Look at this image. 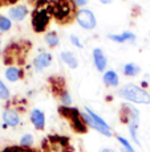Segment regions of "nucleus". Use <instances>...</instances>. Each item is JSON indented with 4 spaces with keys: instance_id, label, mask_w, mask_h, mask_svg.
<instances>
[{
    "instance_id": "f257e3e1",
    "label": "nucleus",
    "mask_w": 150,
    "mask_h": 152,
    "mask_svg": "<svg viewBox=\"0 0 150 152\" xmlns=\"http://www.w3.org/2000/svg\"><path fill=\"white\" fill-rule=\"evenodd\" d=\"M118 95L128 101L136 102V103H149L150 102V95L146 90H143L142 87L137 86V85H125L123 87H121L118 91Z\"/></svg>"
},
{
    "instance_id": "f03ea898",
    "label": "nucleus",
    "mask_w": 150,
    "mask_h": 152,
    "mask_svg": "<svg viewBox=\"0 0 150 152\" xmlns=\"http://www.w3.org/2000/svg\"><path fill=\"white\" fill-rule=\"evenodd\" d=\"M60 114L63 116H65L67 119H69L70 124H72L73 130L77 131L80 134L86 132V126L84 123V119H82V115L78 113L77 109H73V107H68V106H64L58 109Z\"/></svg>"
},
{
    "instance_id": "7ed1b4c3",
    "label": "nucleus",
    "mask_w": 150,
    "mask_h": 152,
    "mask_svg": "<svg viewBox=\"0 0 150 152\" xmlns=\"http://www.w3.org/2000/svg\"><path fill=\"white\" fill-rule=\"evenodd\" d=\"M82 115V119H84V122H86L90 126V127L96 128L98 132H101L102 135H106V136H112V131H110V127L105 123L104 121H102L101 118H100L98 115H96L95 113H93L90 109H88V107H85V113L81 114Z\"/></svg>"
},
{
    "instance_id": "20e7f679",
    "label": "nucleus",
    "mask_w": 150,
    "mask_h": 152,
    "mask_svg": "<svg viewBox=\"0 0 150 152\" xmlns=\"http://www.w3.org/2000/svg\"><path fill=\"white\" fill-rule=\"evenodd\" d=\"M77 23L85 29H93L97 24L95 15L89 10H81L77 13Z\"/></svg>"
},
{
    "instance_id": "39448f33",
    "label": "nucleus",
    "mask_w": 150,
    "mask_h": 152,
    "mask_svg": "<svg viewBox=\"0 0 150 152\" xmlns=\"http://www.w3.org/2000/svg\"><path fill=\"white\" fill-rule=\"evenodd\" d=\"M48 21H49V16H48V13H47V11L43 10V8L37 10L36 12L33 13V20H32V24H33V28H35V31H36V32L44 31V28L47 27Z\"/></svg>"
},
{
    "instance_id": "423d86ee",
    "label": "nucleus",
    "mask_w": 150,
    "mask_h": 152,
    "mask_svg": "<svg viewBox=\"0 0 150 152\" xmlns=\"http://www.w3.org/2000/svg\"><path fill=\"white\" fill-rule=\"evenodd\" d=\"M70 12V5L68 0H56L53 8H52V13L55 15L57 19L63 20L64 17H67Z\"/></svg>"
},
{
    "instance_id": "0eeeda50",
    "label": "nucleus",
    "mask_w": 150,
    "mask_h": 152,
    "mask_svg": "<svg viewBox=\"0 0 150 152\" xmlns=\"http://www.w3.org/2000/svg\"><path fill=\"white\" fill-rule=\"evenodd\" d=\"M52 62V56L47 52H43L35 58L33 61V65H35V69L36 70H43L45 68H48Z\"/></svg>"
},
{
    "instance_id": "6e6552de",
    "label": "nucleus",
    "mask_w": 150,
    "mask_h": 152,
    "mask_svg": "<svg viewBox=\"0 0 150 152\" xmlns=\"http://www.w3.org/2000/svg\"><path fill=\"white\" fill-rule=\"evenodd\" d=\"M3 121L7 126H11V127H15V126L19 124L20 118H19V114L16 113L12 109H7L3 113Z\"/></svg>"
},
{
    "instance_id": "1a4fd4ad",
    "label": "nucleus",
    "mask_w": 150,
    "mask_h": 152,
    "mask_svg": "<svg viewBox=\"0 0 150 152\" xmlns=\"http://www.w3.org/2000/svg\"><path fill=\"white\" fill-rule=\"evenodd\" d=\"M93 60H95V65L96 68L100 70V72H104L105 68H106V57L104 56L101 49L96 48L93 50Z\"/></svg>"
},
{
    "instance_id": "9d476101",
    "label": "nucleus",
    "mask_w": 150,
    "mask_h": 152,
    "mask_svg": "<svg viewBox=\"0 0 150 152\" xmlns=\"http://www.w3.org/2000/svg\"><path fill=\"white\" fill-rule=\"evenodd\" d=\"M31 121L35 124V127L39 128V130L44 128V126H45V116H44L43 111H40L37 109H35L31 113Z\"/></svg>"
},
{
    "instance_id": "9b49d317",
    "label": "nucleus",
    "mask_w": 150,
    "mask_h": 152,
    "mask_svg": "<svg viewBox=\"0 0 150 152\" xmlns=\"http://www.w3.org/2000/svg\"><path fill=\"white\" fill-rule=\"evenodd\" d=\"M27 13H28V11H27V8L25 7H15V8H11L10 10V16H11V19H13V20H23L25 16H27Z\"/></svg>"
},
{
    "instance_id": "f8f14e48",
    "label": "nucleus",
    "mask_w": 150,
    "mask_h": 152,
    "mask_svg": "<svg viewBox=\"0 0 150 152\" xmlns=\"http://www.w3.org/2000/svg\"><path fill=\"white\" fill-rule=\"evenodd\" d=\"M102 81H104V83L108 85V86H117V85H118V75H117L116 72L109 70V72H106L104 74Z\"/></svg>"
},
{
    "instance_id": "ddd939ff",
    "label": "nucleus",
    "mask_w": 150,
    "mask_h": 152,
    "mask_svg": "<svg viewBox=\"0 0 150 152\" xmlns=\"http://www.w3.org/2000/svg\"><path fill=\"white\" fill-rule=\"evenodd\" d=\"M61 60H63L64 62H65L67 65H68L69 68H72V69L77 68V65H78L77 58L75 57V54L73 53H70V52H63V53H61Z\"/></svg>"
},
{
    "instance_id": "4468645a",
    "label": "nucleus",
    "mask_w": 150,
    "mask_h": 152,
    "mask_svg": "<svg viewBox=\"0 0 150 152\" xmlns=\"http://www.w3.org/2000/svg\"><path fill=\"white\" fill-rule=\"evenodd\" d=\"M109 39L113 40V41H117V42H125V41H128V40L133 41V40L136 39V36H134L133 33H130V32H123L122 34H109Z\"/></svg>"
},
{
    "instance_id": "2eb2a0df",
    "label": "nucleus",
    "mask_w": 150,
    "mask_h": 152,
    "mask_svg": "<svg viewBox=\"0 0 150 152\" xmlns=\"http://www.w3.org/2000/svg\"><path fill=\"white\" fill-rule=\"evenodd\" d=\"M5 77H7L8 81H11V82H15V81H17L20 77H21V72H20L17 68H13V66H11V68H8L5 70Z\"/></svg>"
},
{
    "instance_id": "dca6fc26",
    "label": "nucleus",
    "mask_w": 150,
    "mask_h": 152,
    "mask_svg": "<svg viewBox=\"0 0 150 152\" xmlns=\"http://www.w3.org/2000/svg\"><path fill=\"white\" fill-rule=\"evenodd\" d=\"M138 72H140V68H138L136 64H126L123 66V73L126 75H136Z\"/></svg>"
},
{
    "instance_id": "f3484780",
    "label": "nucleus",
    "mask_w": 150,
    "mask_h": 152,
    "mask_svg": "<svg viewBox=\"0 0 150 152\" xmlns=\"http://www.w3.org/2000/svg\"><path fill=\"white\" fill-rule=\"evenodd\" d=\"M45 41H47V44H48L49 46H56L58 44V37H57V34L56 33L51 32V33H48L45 36Z\"/></svg>"
},
{
    "instance_id": "a211bd4d",
    "label": "nucleus",
    "mask_w": 150,
    "mask_h": 152,
    "mask_svg": "<svg viewBox=\"0 0 150 152\" xmlns=\"http://www.w3.org/2000/svg\"><path fill=\"white\" fill-rule=\"evenodd\" d=\"M32 143H33V138H32V135H24L21 139H20V145L21 147H25V148H29L32 145Z\"/></svg>"
},
{
    "instance_id": "6ab92c4d",
    "label": "nucleus",
    "mask_w": 150,
    "mask_h": 152,
    "mask_svg": "<svg viewBox=\"0 0 150 152\" xmlns=\"http://www.w3.org/2000/svg\"><path fill=\"white\" fill-rule=\"evenodd\" d=\"M11 28V20L4 16H0V31H8Z\"/></svg>"
},
{
    "instance_id": "aec40b11",
    "label": "nucleus",
    "mask_w": 150,
    "mask_h": 152,
    "mask_svg": "<svg viewBox=\"0 0 150 152\" xmlns=\"http://www.w3.org/2000/svg\"><path fill=\"white\" fill-rule=\"evenodd\" d=\"M0 98L1 99H8L10 98V90L7 89V86H5L1 81H0Z\"/></svg>"
},
{
    "instance_id": "412c9836",
    "label": "nucleus",
    "mask_w": 150,
    "mask_h": 152,
    "mask_svg": "<svg viewBox=\"0 0 150 152\" xmlns=\"http://www.w3.org/2000/svg\"><path fill=\"white\" fill-rule=\"evenodd\" d=\"M61 102H63L65 106H68V104H70V102H72V99H70V97H69V94L67 91H63L61 93Z\"/></svg>"
},
{
    "instance_id": "4be33fe9",
    "label": "nucleus",
    "mask_w": 150,
    "mask_h": 152,
    "mask_svg": "<svg viewBox=\"0 0 150 152\" xmlns=\"http://www.w3.org/2000/svg\"><path fill=\"white\" fill-rule=\"evenodd\" d=\"M117 139H118V142L121 143V144H122L125 148H128V150H130V151H134V150H133V147H132V145H130V143H129L126 139L121 138V136H118V138H117Z\"/></svg>"
},
{
    "instance_id": "5701e85b",
    "label": "nucleus",
    "mask_w": 150,
    "mask_h": 152,
    "mask_svg": "<svg viewBox=\"0 0 150 152\" xmlns=\"http://www.w3.org/2000/svg\"><path fill=\"white\" fill-rule=\"evenodd\" d=\"M70 42H72L73 45H76L77 48H81V46H82V44L78 41V39L75 36V34H72V36H70Z\"/></svg>"
},
{
    "instance_id": "b1692460",
    "label": "nucleus",
    "mask_w": 150,
    "mask_h": 152,
    "mask_svg": "<svg viewBox=\"0 0 150 152\" xmlns=\"http://www.w3.org/2000/svg\"><path fill=\"white\" fill-rule=\"evenodd\" d=\"M75 3L77 5H85L88 3V0H75Z\"/></svg>"
},
{
    "instance_id": "393cba45",
    "label": "nucleus",
    "mask_w": 150,
    "mask_h": 152,
    "mask_svg": "<svg viewBox=\"0 0 150 152\" xmlns=\"http://www.w3.org/2000/svg\"><path fill=\"white\" fill-rule=\"evenodd\" d=\"M101 3H104V4H110L112 3V0H100Z\"/></svg>"
},
{
    "instance_id": "a878e982",
    "label": "nucleus",
    "mask_w": 150,
    "mask_h": 152,
    "mask_svg": "<svg viewBox=\"0 0 150 152\" xmlns=\"http://www.w3.org/2000/svg\"><path fill=\"white\" fill-rule=\"evenodd\" d=\"M121 152H134V151H130V150H128V148L122 147V148H121Z\"/></svg>"
},
{
    "instance_id": "bb28decb",
    "label": "nucleus",
    "mask_w": 150,
    "mask_h": 152,
    "mask_svg": "<svg viewBox=\"0 0 150 152\" xmlns=\"http://www.w3.org/2000/svg\"><path fill=\"white\" fill-rule=\"evenodd\" d=\"M101 152H116V151H113V150H109V148H105V150H102Z\"/></svg>"
},
{
    "instance_id": "cd10ccee",
    "label": "nucleus",
    "mask_w": 150,
    "mask_h": 152,
    "mask_svg": "<svg viewBox=\"0 0 150 152\" xmlns=\"http://www.w3.org/2000/svg\"><path fill=\"white\" fill-rule=\"evenodd\" d=\"M0 54H1V52H0Z\"/></svg>"
}]
</instances>
